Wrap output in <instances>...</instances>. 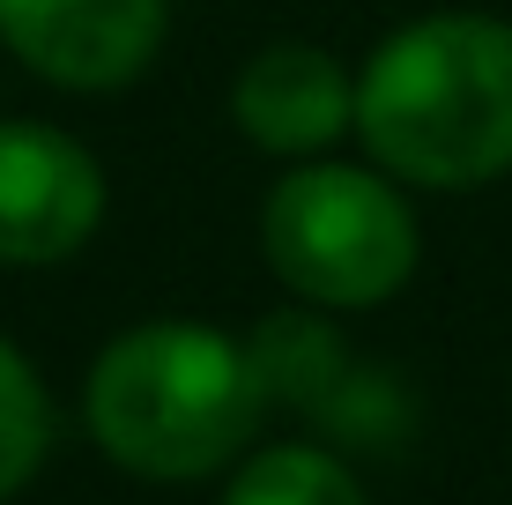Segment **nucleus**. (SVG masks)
<instances>
[{
  "label": "nucleus",
  "instance_id": "nucleus-1",
  "mask_svg": "<svg viewBox=\"0 0 512 505\" xmlns=\"http://www.w3.org/2000/svg\"><path fill=\"white\" fill-rule=\"evenodd\" d=\"M357 142L401 186L468 194L512 171V23L416 15L386 30L357 75Z\"/></svg>",
  "mask_w": 512,
  "mask_h": 505
},
{
  "label": "nucleus",
  "instance_id": "nucleus-2",
  "mask_svg": "<svg viewBox=\"0 0 512 505\" xmlns=\"http://www.w3.org/2000/svg\"><path fill=\"white\" fill-rule=\"evenodd\" d=\"M260 357L208 320H149L104 342L82 387L90 439L127 476L149 483H201L253 446L268 416Z\"/></svg>",
  "mask_w": 512,
  "mask_h": 505
},
{
  "label": "nucleus",
  "instance_id": "nucleus-3",
  "mask_svg": "<svg viewBox=\"0 0 512 505\" xmlns=\"http://www.w3.org/2000/svg\"><path fill=\"white\" fill-rule=\"evenodd\" d=\"M260 253L275 283H290L305 305L364 312L386 305L423 260L416 208L401 201V179L379 164H297L268 186L260 208Z\"/></svg>",
  "mask_w": 512,
  "mask_h": 505
},
{
  "label": "nucleus",
  "instance_id": "nucleus-4",
  "mask_svg": "<svg viewBox=\"0 0 512 505\" xmlns=\"http://www.w3.org/2000/svg\"><path fill=\"white\" fill-rule=\"evenodd\" d=\"M104 223V164L67 127L0 119V268H52Z\"/></svg>",
  "mask_w": 512,
  "mask_h": 505
},
{
  "label": "nucleus",
  "instance_id": "nucleus-5",
  "mask_svg": "<svg viewBox=\"0 0 512 505\" xmlns=\"http://www.w3.org/2000/svg\"><path fill=\"white\" fill-rule=\"evenodd\" d=\"M171 0H0V45L60 90H119L156 60Z\"/></svg>",
  "mask_w": 512,
  "mask_h": 505
},
{
  "label": "nucleus",
  "instance_id": "nucleus-6",
  "mask_svg": "<svg viewBox=\"0 0 512 505\" xmlns=\"http://www.w3.org/2000/svg\"><path fill=\"white\" fill-rule=\"evenodd\" d=\"M231 119L268 156H320L357 127V82L320 45H260L231 82Z\"/></svg>",
  "mask_w": 512,
  "mask_h": 505
},
{
  "label": "nucleus",
  "instance_id": "nucleus-7",
  "mask_svg": "<svg viewBox=\"0 0 512 505\" xmlns=\"http://www.w3.org/2000/svg\"><path fill=\"white\" fill-rule=\"evenodd\" d=\"M223 505H364V483L327 446H268L231 476Z\"/></svg>",
  "mask_w": 512,
  "mask_h": 505
},
{
  "label": "nucleus",
  "instance_id": "nucleus-8",
  "mask_svg": "<svg viewBox=\"0 0 512 505\" xmlns=\"http://www.w3.org/2000/svg\"><path fill=\"white\" fill-rule=\"evenodd\" d=\"M52 454V394L30 372V357L0 335V505L23 491Z\"/></svg>",
  "mask_w": 512,
  "mask_h": 505
}]
</instances>
